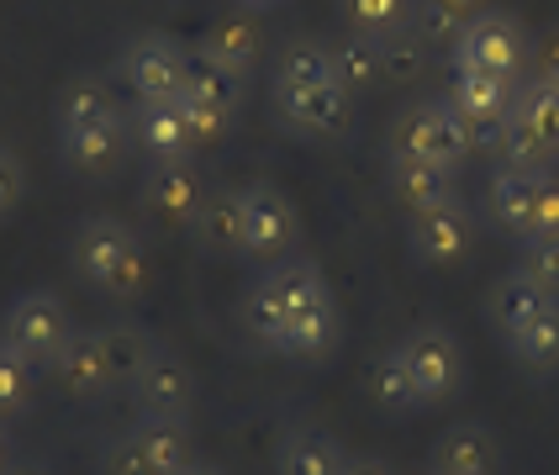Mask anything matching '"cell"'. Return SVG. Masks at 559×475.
<instances>
[{"instance_id": "cell-20", "label": "cell", "mask_w": 559, "mask_h": 475, "mask_svg": "<svg viewBox=\"0 0 559 475\" xmlns=\"http://www.w3.org/2000/svg\"><path fill=\"white\" fill-rule=\"evenodd\" d=\"M53 380L63 385V396H74V402H100V396L117 391L111 365H106L95 333H74V339H69V348L53 359Z\"/></svg>"}, {"instance_id": "cell-6", "label": "cell", "mask_w": 559, "mask_h": 475, "mask_svg": "<svg viewBox=\"0 0 559 475\" xmlns=\"http://www.w3.org/2000/svg\"><path fill=\"white\" fill-rule=\"evenodd\" d=\"M243 74H233V69H222L217 59H206L195 43H190V69H186V85H180V100H186L190 122H195V138H201V149L206 143H222L233 122H238V111H243Z\"/></svg>"}, {"instance_id": "cell-23", "label": "cell", "mask_w": 559, "mask_h": 475, "mask_svg": "<svg viewBox=\"0 0 559 475\" xmlns=\"http://www.w3.org/2000/svg\"><path fill=\"white\" fill-rule=\"evenodd\" d=\"M127 149H132V132H127V117L111 127H95V132H74V138H59L63 169L85 175V180H106L122 169Z\"/></svg>"}, {"instance_id": "cell-34", "label": "cell", "mask_w": 559, "mask_h": 475, "mask_svg": "<svg viewBox=\"0 0 559 475\" xmlns=\"http://www.w3.org/2000/svg\"><path fill=\"white\" fill-rule=\"evenodd\" d=\"M428 63H433V48H428L412 27L380 37V74H385V85H402V91L417 85V80L428 74Z\"/></svg>"}, {"instance_id": "cell-8", "label": "cell", "mask_w": 559, "mask_h": 475, "mask_svg": "<svg viewBox=\"0 0 559 475\" xmlns=\"http://www.w3.org/2000/svg\"><path fill=\"white\" fill-rule=\"evenodd\" d=\"M518 85H523V80H497V74H465V69H454V85H449L443 100L460 111L475 154H480V149L497 154L501 132L512 122V106H518Z\"/></svg>"}, {"instance_id": "cell-13", "label": "cell", "mask_w": 559, "mask_h": 475, "mask_svg": "<svg viewBox=\"0 0 559 475\" xmlns=\"http://www.w3.org/2000/svg\"><path fill=\"white\" fill-rule=\"evenodd\" d=\"M132 402L143 417H158V423H186L195 412V376L190 365L175 354V348L158 344V354L143 365V376L132 380Z\"/></svg>"}, {"instance_id": "cell-30", "label": "cell", "mask_w": 559, "mask_h": 475, "mask_svg": "<svg viewBox=\"0 0 559 475\" xmlns=\"http://www.w3.org/2000/svg\"><path fill=\"white\" fill-rule=\"evenodd\" d=\"M512 122L528 127L533 138H538V143L559 158V85H549V80H533V74H528V80L518 85Z\"/></svg>"}, {"instance_id": "cell-28", "label": "cell", "mask_w": 559, "mask_h": 475, "mask_svg": "<svg viewBox=\"0 0 559 475\" xmlns=\"http://www.w3.org/2000/svg\"><path fill=\"white\" fill-rule=\"evenodd\" d=\"M95 339H100V354H106L117 385H132V380L143 376V365L158 354V339L143 328V322H132V317H117V322L95 328Z\"/></svg>"}, {"instance_id": "cell-18", "label": "cell", "mask_w": 559, "mask_h": 475, "mask_svg": "<svg viewBox=\"0 0 559 475\" xmlns=\"http://www.w3.org/2000/svg\"><path fill=\"white\" fill-rule=\"evenodd\" d=\"M544 180L549 175H528V169H507L497 164L491 175V190H486V206H491V222L512 238H533V222H538V195H544Z\"/></svg>"}, {"instance_id": "cell-11", "label": "cell", "mask_w": 559, "mask_h": 475, "mask_svg": "<svg viewBox=\"0 0 559 475\" xmlns=\"http://www.w3.org/2000/svg\"><path fill=\"white\" fill-rule=\"evenodd\" d=\"M406 249L417 264L428 270H454L469 249H475V212L465 201H443V206H428L412 217V233H406Z\"/></svg>"}, {"instance_id": "cell-15", "label": "cell", "mask_w": 559, "mask_h": 475, "mask_svg": "<svg viewBox=\"0 0 559 475\" xmlns=\"http://www.w3.org/2000/svg\"><path fill=\"white\" fill-rule=\"evenodd\" d=\"M186 233H190V244H195V253H206V259H238L243 253V190L238 186L206 190Z\"/></svg>"}, {"instance_id": "cell-45", "label": "cell", "mask_w": 559, "mask_h": 475, "mask_svg": "<svg viewBox=\"0 0 559 475\" xmlns=\"http://www.w3.org/2000/svg\"><path fill=\"white\" fill-rule=\"evenodd\" d=\"M0 475H53L48 465H37V460H16L11 471H0Z\"/></svg>"}, {"instance_id": "cell-26", "label": "cell", "mask_w": 559, "mask_h": 475, "mask_svg": "<svg viewBox=\"0 0 559 475\" xmlns=\"http://www.w3.org/2000/svg\"><path fill=\"white\" fill-rule=\"evenodd\" d=\"M391 190H396V201H402L412 217L460 195V190H454V169L428 164V158H396V154H391Z\"/></svg>"}, {"instance_id": "cell-33", "label": "cell", "mask_w": 559, "mask_h": 475, "mask_svg": "<svg viewBox=\"0 0 559 475\" xmlns=\"http://www.w3.org/2000/svg\"><path fill=\"white\" fill-rule=\"evenodd\" d=\"M507 348L528 376H559V301L544 317H533L523 333H512Z\"/></svg>"}, {"instance_id": "cell-29", "label": "cell", "mask_w": 559, "mask_h": 475, "mask_svg": "<svg viewBox=\"0 0 559 475\" xmlns=\"http://www.w3.org/2000/svg\"><path fill=\"white\" fill-rule=\"evenodd\" d=\"M333 74L348 95H365L374 85H385L380 74V37H365V32H348L333 43Z\"/></svg>"}, {"instance_id": "cell-44", "label": "cell", "mask_w": 559, "mask_h": 475, "mask_svg": "<svg viewBox=\"0 0 559 475\" xmlns=\"http://www.w3.org/2000/svg\"><path fill=\"white\" fill-rule=\"evenodd\" d=\"M438 5H449V11H460V16H475V11H486V0H438Z\"/></svg>"}, {"instance_id": "cell-24", "label": "cell", "mask_w": 559, "mask_h": 475, "mask_svg": "<svg viewBox=\"0 0 559 475\" xmlns=\"http://www.w3.org/2000/svg\"><path fill=\"white\" fill-rule=\"evenodd\" d=\"M497 439L480 423H460L433 443V475H497Z\"/></svg>"}, {"instance_id": "cell-21", "label": "cell", "mask_w": 559, "mask_h": 475, "mask_svg": "<svg viewBox=\"0 0 559 475\" xmlns=\"http://www.w3.org/2000/svg\"><path fill=\"white\" fill-rule=\"evenodd\" d=\"M195 48L206 54V59H217L222 69H233V74H243L249 80L259 59H264V32L253 22L249 11H233V16H217L212 27L195 37Z\"/></svg>"}, {"instance_id": "cell-37", "label": "cell", "mask_w": 559, "mask_h": 475, "mask_svg": "<svg viewBox=\"0 0 559 475\" xmlns=\"http://www.w3.org/2000/svg\"><path fill=\"white\" fill-rule=\"evenodd\" d=\"M518 270L533 275L549 296H559V233H549V238H528V244H523V259H518Z\"/></svg>"}, {"instance_id": "cell-14", "label": "cell", "mask_w": 559, "mask_h": 475, "mask_svg": "<svg viewBox=\"0 0 559 475\" xmlns=\"http://www.w3.org/2000/svg\"><path fill=\"white\" fill-rule=\"evenodd\" d=\"M354 117V95L343 91L338 80L333 85H317V91H301V95H275V122L296 138H338L343 127Z\"/></svg>"}, {"instance_id": "cell-41", "label": "cell", "mask_w": 559, "mask_h": 475, "mask_svg": "<svg viewBox=\"0 0 559 475\" xmlns=\"http://www.w3.org/2000/svg\"><path fill=\"white\" fill-rule=\"evenodd\" d=\"M559 233V175L544 180V195H538V222H533V238H549Z\"/></svg>"}, {"instance_id": "cell-39", "label": "cell", "mask_w": 559, "mask_h": 475, "mask_svg": "<svg viewBox=\"0 0 559 475\" xmlns=\"http://www.w3.org/2000/svg\"><path fill=\"white\" fill-rule=\"evenodd\" d=\"M22 195H27V164L16 158V149L0 143V222L22 206Z\"/></svg>"}, {"instance_id": "cell-43", "label": "cell", "mask_w": 559, "mask_h": 475, "mask_svg": "<svg viewBox=\"0 0 559 475\" xmlns=\"http://www.w3.org/2000/svg\"><path fill=\"white\" fill-rule=\"evenodd\" d=\"M343 475H391V471H385L380 460H348V471Z\"/></svg>"}, {"instance_id": "cell-32", "label": "cell", "mask_w": 559, "mask_h": 475, "mask_svg": "<svg viewBox=\"0 0 559 475\" xmlns=\"http://www.w3.org/2000/svg\"><path fill=\"white\" fill-rule=\"evenodd\" d=\"M132 439L143 443V454H148L154 475H180L190 460H195V454H190L186 423H158V417H138V423H132Z\"/></svg>"}, {"instance_id": "cell-22", "label": "cell", "mask_w": 559, "mask_h": 475, "mask_svg": "<svg viewBox=\"0 0 559 475\" xmlns=\"http://www.w3.org/2000/svg\"><path fill=\"white\" fill-rule=\"evenodd\" d=\"M333 43H317V37H296L275 54V69H270V100L275 95H301L317 91V85H333Z\"/></svg>"}, {"instance_id": "cell-42", "label": "cell", "mask_w": 559, "mask_h": 475, "mask_svg": "<svg viewBox=\"0 0 559 475\" xmlns=\"http://www.w3.org/2000/svg\"><path fill=\"white\" fill-rule=\"evenodd\" d=\"M16 465V443H11V428L0 423V471H11Z\"/></svg>"}, {"instance_id": "cell-38", "label": "cell", "mask_w": 559, "mask_h": 475, "mask_svg": "<svg viewBox=\"0 0 559 475\" xmlns=\"http://www.w3.org/2000/svg\"><path fill=\"white\" fill-rule=\"evenodd\" d=\"M100 475H154L148 454H143V443L132 439V428L117 434V439L100 449Z\"/></svg>"}, {"instance_id": "cell-36", "label": "cell", "mask_w": 559, "mask_h": 475, "mask_svg": "<svg viewBox=\"0 0 559 475\" xmlns=\"http://www.w3.org/2000/svg\"><path fill=\"white\" fill-rule=\"evenodd\" d=\"M348 5V22L354 32H365V37H391V32H402L412 22V5L417 0H343Z\"/></svg>"}, {"instance_id": "cell-2", "label": "cell", "mask_w": 559, "mask_h": 475, "mask_svg": "<svg viewBox=\"0 0 559 475\" xmlns=\"http://www.w3.org/2000/svg\"><path fill=\"white\" fill-rule=\"evenodd\" d=\"M317 290H328V281H322V270H317L311 259H275V264L249 285V296H243L249 333L264 348H280L285 328L296 322V312L307 307Z\"/></svg>"}, {"instance_id": "cell-35", "label": "cell", "mask_w": 559, "mask_h": 475, "mask_svg": "<svg viewBox=\"0 0 559 475\" xmlns=\"http://www.w3.org/2000/svg\"><path fill=\"white\" fill-rule=\"evenodd\" d=\"M32 396H37V370H32L16 348L0 344V423L22 417V412L32 407Z\"/></svg>"}, {"instance_id": "cell-9", "label": "cell", "mask_w": 559, "mask_h": 475, "mask_svg": "<svg viewBox=\"0 0 559 475\" xmlns=\"http://www.w3.org/2000/svg\"><path fill=\"white\" fill-rule=\"evenodd\" d=\"M122 85L138 100H164V95H180L186 85V69H190V43L180 37H169V32H143V37H132L122 48Z\"/></svg>"}, {"instance_id": "cell-12", "label": "cell", "mask_w": 559, "mask_h": 475, "mask_svg": "<svg viewBox=\"0 0 559 475\" xmlns=\"http://www.w3.org/2000/svg\"><path fill=\"white\" fill-rule=\"evenodd\" d=\"M127 132H132V149L148 154V164H164V158H195V149H201L195 122H190V111H186L180 95L138 100L132 117H127Z\"/></svg>"}, {"instance_id": "cell-7", "label": "cell", "mask_w": 559, "mask_h": 475, "mask_svg": "<svg viewBox=\"0 0 559 475\" xmlns=\"http://www.w3.org/2000/svg\"><path fill=\"white\" fill-rule=\"evenodd\" d=\"M396 348H402L406 370L417 380L423 407H443V402L460 396V385H465V348H460V339H454L449 328L423 322V328H412Z\"/></svg>"}, {"instance_id": "cell-25", "label": "cell", "mask_w": 559, "mask_h": 475, "mask_svg": "<svg viewBox=\"0 0 559 475\" xmlns=\"http://www.w3.org/2000/svg\"><path fill=\"white\" fill-rule=\"evenodd\" d=\"M559 296H549L544 285L533 281V275H523V270H507L497 281V290H491V322H497L501 339H512V333H523L533 317H544L549 307H555Z\"/></svg>"}, {"instance_id": "cell-10", "label": "cell", "mask_w": 559, "mask_h": 475, "mask_svg": "<svg viewBox=\"0 0 559 475\" xmlns=\"http://www.w3.org/2000/svg\"><path fill=\"white\" fill-rule=\"evenodd\" d=\"M301 238V212L296 201L275 186H243V253L249 259H290Z\"/></svg>"}, {"instance_id": "cell-27", "label": "cell", "mask_w": 559, "mask_h": 475, "mask_svg": "<svg viewBox=\"0 0 559 475\" xmlns=\"http://www.w3.org/2000/svg\"><path fill=\"white\" fill-rule=\"evenodd\" d=\"M348 454L322 428H290L275 449V475H343Z\"/></svg>"}, {"instance_id": "cell-5", "label": "cell", "mask_w": 559, "mask_h": 475, "mask_svg": "<svg viewBox=\"0 0 559 475\" xmlns=\"http://www.w3.org/2000/svg\"><path fill=\"white\" fill-rule=\"evenodd\" d=\"M391 154L396 158H428L443 169H460L475 149L449 100H412L402 117L391 122Z\"/></svg>"}, {"instance_id": "cell-40", "label": "cell", "mask_w": 559, "mask_h": 475, "mask_svg": "<svg viewBox=\"0 0 559 475\" xmlns=\"http://www.w3.org/2000/svg\"><path fill=\"white\" fill-rule=\"evenodd\" d=\"M533 80H549V85H559V27H549L538 43H533Z\"/></svg>"}, {"instance_id": "cell-19", "label": "cell", "mask_w": 559, "mask_h": 475, "mask_svg": "<svg viewBox=\"0 0 559 475\" xmlns=\"http://www.w3.org/2000/svg\"><path fill=\"white\" fill-rule=\"evenodd\" d=\"M122 122V106H117V95L106 80H95V74H80V80H69L53 100V127H59V138H74V132H95V127H111Z\"/></svg>"}, {"instance_id": "cell-1", "label": "cell", "mask_w": 559, "mask_h": 475, "mask_svg": "<svg viewBox=\"0 0 559 475\" xmlns=\"http://www.w3.org/2000/svg\"><path fill=\"white\" fill-rule=\"evenodd\" d=\"M69 259H74L80 281L91 285V290H100L106 301H132L143 290V281H148L143 238L122 217H106V212H95V217H85L74 227Z\"/></svg>"}, {"instance_id": "cell-4", "label": "cell", "mask_w": 559, "mask_h": 475, "mask_svg": "<svg viewBox=\"0 0 559 475\" xmlns=\"http://www.w3.org/2000/svg\"><path fill=\"white\" fill-rule=\"evenodd\" d=\"M69 339H74V322L53 290H22V296H11V307L0 317V344L16 348L32 370H53Z\"/></svg>"}, {"instance_id": "cell-3", "label": "cell", "mask_w": 559, "mask_h": 475, "mask_svg": "<svg viewBox=\"0 0 559 475\" xmlns=\"http://www.w3.org/2000/svg\"><path fill=\"white\" fill-rule=\"evenodd\" d=\"M528 59H533V37L501 5L475 11L465 22V32H460V43L449 48L454 69H465V74H497V80H523Z\"/></svg>"}, {"instance_id": "cell-17", "label": "cell", "mask_w": 559, "mask_h": 475, "mask_svg": "<svg viewBox=\"0 0 559 475\" xmlns=\"http://www.w3.org/2000/svg\"><path fill=\"white\" fill-rule=\"evenodd\" d=\"M338 339H343L338 301H333V290H317L307 307L296 312V322L285 328L280 354H285V359H296V365H322V359H333Z\"/></svg>"}, {"instance_id": "cell-46", "label": "cell", "mask_w": 559, "mask_h": 475, "mask_svg": "<svg viewBox=\"0 0 559 475\" xmlns=\"http://www.w3.org/2000/svg\"><path fill=\"white\" fill-rule=\"evenodd\" d=\"M180 475H227V471H222V465H206V460H190Z\"/></svg>"}, {"instance_id": "cell-16", "label": "cell", "mask_w": 559, "mask_h": 475, "mask_svg": "<svg viewBox=\"0 0 559 475\" xmlns=\"http://www.w3.org/2000/svg\"><path fill=\"white\" fill-rule=\"evenodd\" d=\"M201 195H206V186H201L190 158H164V164H148V175H143V206L169 227H190Z\"/></svg>"}, {"instance_id": "cell-31", "label": "cell", "mask_w": 559, "mask_h": 475, "mask_svg": "<svg viewBox=\"0 0 559 475\" xmlns=\"http://www.w3.org/2000/svg\"><path fill=\"white\" fill-rule=\"evenodd\" d=\"M370 402L380 412H391V417H406V412L423 407L417 380H412V370H406L402 348H385V354L370 365Z\"/></svg>"}]
</instances>
